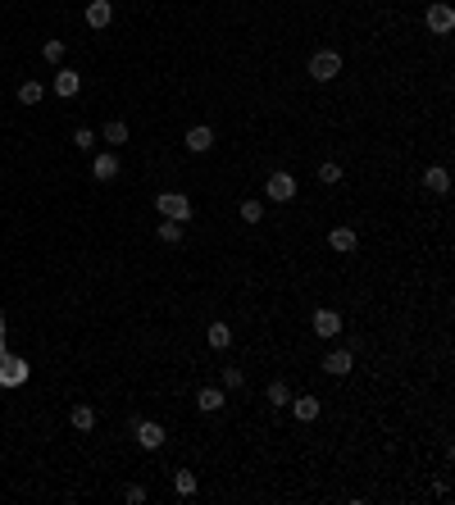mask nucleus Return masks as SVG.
<instances>
[{
	"label": "nucleus",
	"instance_id": "28",
	"mask_svg": "<svg viewBox=\"0 0 455 505\" xmlns=\"http://www.w3.org/2000/svg\"><path fill=\"white\" fill-rule=\"evenodd\" d=\"M0 364H10V360L0 355ZM0 378H5V382H19V378H23V369H0Z\"/></svg>",
	"mask_w": 455,
	"mask_h": 505
},
{
	"label": "nucleus",
	"instance_id": "3",
	"mask_svg": "<svg viewBox=\"0 0 455 505\" xmlns=\"http://www.w3.org/2000/svg\"><path fill=\"white\" fill-rule=\"evenodd\" d=\"M455 28V10L451 5H442V0H428V32H451Z\"/></svg>",
	"mask_w": 455,
	"mask_h": 505
},
{
	"label": "nucleus",
	"instance_id": "17",
	"mask_svg": "<svg viewBox=\"0 0 455 505\" xmlns=\"http://www.w3.org/2000/svg\"><path fill=\"white\" fill-rule=\"evenodd\" d=\"M100 137H105L109 146H123V142H128V123H123V119H109V123H105V133H100Z\"/></svg>",
	"mask_w": 455,
	"mask_h": 505
},
{
	"label": "nucleus",
	"instance_id": "8",
	"mask_svg": "<svg viewBox=\"0 0 455 505\" xmlns=\"http://www.w3.org/2000/svg\"><path fill=\"white\" fill-rule=\"evenodd\" d=\"M87 23L96 32H105L109 23H114V5H109V0H91V5H87Z\"/></svg>",
	"mask_w": 455,
	"mask_h": 505
},
{
	"label": "nucleus",
	"instance_id": "13",
	"mask_svg": "<svg viewBox=\"0 0 455 505\" xmlns=\"http://www.w3.org/2000/svg\"><path fill=\"white\" fill-rule=\"evenodd\" d=\"M196 405H201L205 414L223 410V387H201V391H196Z\"/></svg>",
	"mask_w": 455,
	"mask_h": 505
},
{
	"label": "nucleus",
	"instance_id": "22",
	"mask_svg": "<svg viewBox=\"0 0 455 505\" xmlns=\"http://www.w3.org/2000/svg\"><path fill=\"white\" fill-rule=\"evenodd\" d=\"M287 400H291V387H287V382H269V405H278V410H282Z\"/></svg>",
	"mask_w": 455,
	"mask_h": 505
},
{
	"label": "nucleus",
	"instance_id": "26",
	"mask_svg": "<svg viewBox=\"0 0 455 505\" xmlns=\"http://www.w3.org/2000/svg\"><path fill=\"white\" fill-rule=\"evenodd\" d=\"M242 382H246V373L237 364H223V387H242Z\"/></svg>",
	"mask_w": 455,
	"mask_h": 505
},
{
	"label": "nucleus",
	"instance_id": "2",
	"mask_svg": "<svg viewBox=\"0 0 455 505\" xmlns=\"http://www.w3.org/2000/svg\"><path fill=\"white\" fill-rule=\"evenodd\" d=\"M155 210L164 214V219H192V200L183 196V191H160V200H155Z\"/></svg>",
	"mask_w": 455,
	"mask_h": 505
},
{
	"label": "nucleus",
	"instance_id": "19",
	"mask_svg": "<svg viewBox=\"0 0 455 505\" xmlns=\"http://www.w3.org/2000/svg\"><path fill=\"white\" fill-rule=\"evenodd\" d=\"M173 487H178V496H196V474H192V469H178Z\"/></svg>",
	"mask_w": 455,
	"mask_h": 505
},
{
	"label": "nucleus",
	"instance_id": "16",
	"mask_svg": "<svg viewBox=\"0 0 455 505\" xmlns=\"http://www.w3.org/2000/svg\"><path fill=\"white\" fill-rule=\"evenodd\" d=\"M68 419H73V428H78V432H91V428H96V410H91V405H73V414H68Z\"/></svg>",
	"mask_w": 455,
	"mask_h": 505
},
{
	"label": "nucleus",
	"instance_id": "27",
	"mask_svg": "<svg viewBox=\"0 0 455 505\" xmlns=\"http://www.w3.org/2000/svg\"><path fill=\"white\" fill-rule=\"evenodd\" d=\"M73 146H78V151H91V146H96V133H91V128H78V133H73Z\"/></svg>",
	"mask_w": 455,
	"mask_h": 505
},
{
	"label": "nucleus",
	"instance_id": "1",
	"mask_svg": "<svg viewBox=\"0 0 455 505\" xmlns=\"http://www.w3.org/2000/svg\"><path fill=\"white\" fill-rule=\"evenodd\" d=\"M337 73H341V55L337 50H314L310 55V77L314 82H332Z\"/></svg>",
	"mask_w": 455,
	"mask_h": 505
},
{
	"label": "nucleus",
	"instance_id": "10",
	"mask_svg": "<svg viewBox=\"0 0 455 505\" xmlns=\"http://www.w3.org/2000/svg\"><path fill=\"white\" fill-rule=\"evenodd\" d=\"M314 333L319 337H337L341 333V315L337 310H314Z\"/></svg>",
	"mask_w": 455,
	"mask_h": 505
},
{
	"label": "nucleus",
	"instance_id": "14",
	"mask_svg": "<svg viewBox=\"0 0 455 505\" xmlns=\"http://www.w3.org/2000/svg\"><path fill=\"white\" fill-rule=\"evenodd\" d=\"M328 246L337 250V255H350V250H355V228H332Z\"/></svg>",
	"mask_w": 455,
	"mask_h": 505
},
{
	"label": "nucleus",
	"instance_id": "6",
	"mask_svg": "<svg viewBox=\"0 0 455 505\" xmlns=\"http://www.w3.org/2000/svg\"><path fill=\"white\" fill-rule=\"evenodd\" d=\"M264 191H269V200H278V205H282V200L296 196V178H291V173H273V178L264 182Z\"/></svg>",
	"mask_w": 455,
	"mask_h": 505
},
{
	"label": "nucleus",
	"instance_id": "7",
	"mask_svg": "<svg viewBox=\"0 0 455 505\" xmlns=\"http://www.w3.org/2000/svg\"><path fill=\"white\" fill-rule=\"evenodd\" d=\"M91 178H96V182L118 178V155H114V151H100L96 160H91Z\"/></svg>",
	"mask_w": 455,
	"mask_h": 505
},
{
	"label": "nucleus",
	"instance_id": "23",
	"mask_svg": "<svg viewBox=\"0 0 455 505\" xmlns=\"http://www.w3.org/2000/svg\"><path fill=\"white\" fill-rule=\"evenodd\" d=\"M242 219L246 223H260L264 219V205H260V200H242Z\"/></svg>",
	"mask_w": 455,
	"mask_h": 505
},
{
	"label": "nucleus",
	"instance_id": "18",
	"mask_svg": "<svg viewBox=\"0 0 455 505\" xmlns=\"http://www.w3.org/2000/svg\"><path fill=\"white\" fill-rule=\"evenodd\" d=\"M41 96H46V86H41V82H32V77L19 86V100H23V105H41Z\"/></svg>",
	"mask_w": 455,
	"mask_h": 505
},
{
	"label": "nucleus",
	"instance_id": "12",
	"mask_svg": "<svg viewBox=\"0 0 455 505\" xmlns=\"http://www.w3.org/2000/svg\"><path fill=\"white\" fill-rule=\"evenodd\" d=\"M50 86H55V96H64V100H68V96H78V91H82V77H78V73H68V68H59Z\"/></svg>",
	"mask_w": 455,
	"mask_h": 505
},
{
	"label": "nucleus",
	"instance_id": "29",
	"mask_svg": "<svg viewBox=\"0 0 455 505\" xmlns=\"http://www.w3.org/2000/svg\"><path fill=\"white\" fill-rule=\"evenodd\" d=\"M123 496H128V505H141V501H146V487H128Z\"/></svg>",
	"mask_w": 455,
	"mask_h": 505
},
{
	"label": "nucleus",
	"instance_id": "9",
	"mask_svg": "<svg viewBox=\"0 0 455 505\" xmlns=\"http://www.w3.org/2000/svg\"><path fill=\"white\" fill-rule=\"evenodd\" d=\"M287 405H291V414H296L300 423H314V419H319V396H291Z\"/></svg>",
	"mask_w": 455,
	"mask_h": 505
},
{
	"label": "nucleus",
	"instance_id": "4",
	"mask_svg": "<svg viewBox=\"0 0 455 505\" xmlns=\"http://www.w3.org/2000/svg\"><path fill=\"white\" fill-rule=\"evenodd\" d=\"M137 446H141V451H160V446H164V428H160L155 419H141V423H137Z\"/></svg>",
	"mask_w": 455,
	"mask_h": 505
},
{
	"label": "nucleus",
	"instance_id": "21",
	"mask_svg": "<svg viewBox=\"0 0 455 505\" xmlns=\"http://www.w3.org/2000/svg\"><path fill=\"white\" fill-rule=\"evenodd\" d=\"M228 342H233L228 324H210V346H214V351H228Z\"/></svg>",
	"mask_w": 455,
	"mask_h": 505
},
{
	"label": "nucleus",
	"instance_id": "25",
	"mask_svg": "<svg viewBox=\"0 0 455 505\" xmlns=\"http://www.w3.org/2000/svg\"><path fill=\"white\" fill-rule=\"evenodd\" d=\"M319 182L337 187V182H341V164H319Z\"/></svg>",
	"mask_w": 455,
	"mask_h": 505
},
{
	"label": "nucleus",
	"instance_id": "11",
	"mask_svg": "<svg viewBox=\"0 0 455 505\" xmlns=\"http://www.w3.org/2000/svg\"><path fill=\"white\" fill-rule=\"evenodd\" d=\"M214 146V128L210 123H196L192 133H187V151H196V155H205Z\"/></svg>",
	"mask_w": 455,
	"mask_h": 505
},
{
	"label": "nucleus",
	"instance_id": "24",
	"mask_svg": "<svg viewBox=\"0 0 455 505\" xmlns=\"http://www.w3.org/2000/svg\"><path fill=\"white\" fill-rule=\"evenodd\" d=\"M41 55H46L50 64H59V59H64V41H59V37H50L46 46H41Z\"/></svg>",
	"mask_w": 455,
	"mask_h": 505
},
{
	"label": "nucleus",
	"instance_id": "15",
	"mask_svg": "<svg viewBox=\"0 0 455 505\" xmlns=\"http://www.w3.org/2000/svg\"><path fill=\"white\" fill-rule=\"evenodd\" d=\"M424 187H428V191H437V196H442V191L451 187V173H446L442 164H433V169L424 173Z\"/></svg>",
	"mask_w": 455,
	"mask_h": 505
},
{
	"label": "nucleus",
	"instance_id": "5",
	"mask_svg": "<svg viewBox=\"0 0 455 505\" xmlns=\"http://www.w3.org/2000/svg\"><path fill=\"white\" fill-rule=\"evenodd\" d=\"M323 369H328L332 378H346V373L355 369V351H346V346H341V351H328L323 355Z\"/></svg>",
	"mask_w": 455,
	"mask_h": 505
},
{
	"label": "nucleus",
	"instance_id": "20",
	"mask_svg": "<svg viewBox=\"0 0 455 505\" xmlns=\"http://www.w3.org/2000/svg\"><path fill=\"white\" fill-rule=\"evenodd\" d=\"M160 241L178 246V241H183V223H178V219H164V223H160Z\"/></svg>",
	"mask_w": 455,
	"mask_h": 505
}]
</instances>
